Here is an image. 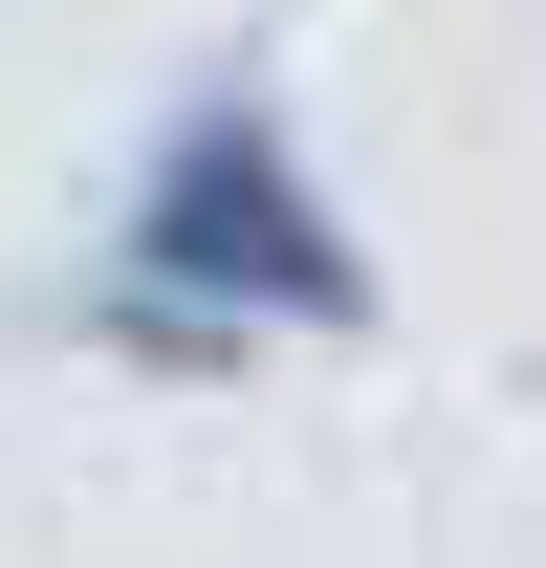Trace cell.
Masks as SVG:
<instances>
[{
	"label": "cell",
	"instance_id": "cell-1",
	"mask_svg": "<svg viewBox=\"0 0 546 568\" xmlns=\"http://www.w3.org/2000/svg\"><path fill=\"white\" fill-rule=\"evenodd\" d=\"M132 351H241V328H372L394 284H372V241H350L328 153L284 132L263 88H198L175 132H153L132 219H110V284H88Z\"/></svg>",
	"mask_w": 546,
	"mask_h": 568
}]
</instances>
